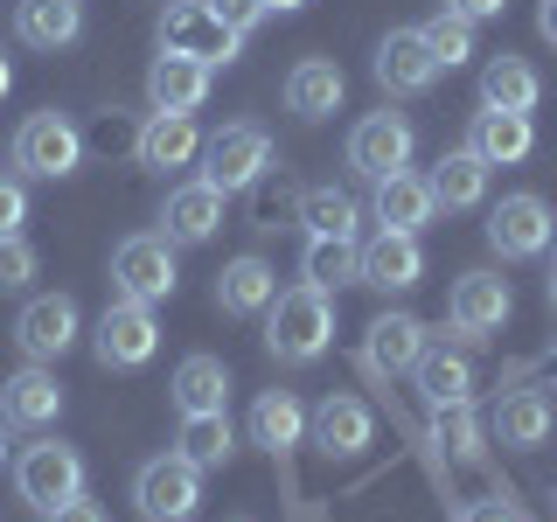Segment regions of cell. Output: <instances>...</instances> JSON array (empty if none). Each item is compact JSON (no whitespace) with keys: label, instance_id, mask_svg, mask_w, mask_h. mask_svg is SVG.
Instances as JSON below:
<instances>
[{"label":"cell","instance_id":"36","mask_svg":"<svg viewBox=\"0 0 557 522\" xmlns=\"http://www.w3.org/2000/svg\"><path fill=\"white\" fill-rule=\"evenodd\" d=\"M432 439L453 446V460H481V425H474L467 405H440V411H432Z\"/></svg>","mask_w":557,"mask_h":522},{"label":"cell","instance_id":"47","mask_svg":"<svg viewBox=\"0 0 557 522\" xmlns=\"http://www.w3.org/2000/svg\"><path fill=\"white\" fill-rule=\"evenodd\" d=\"M0 460H8V425H0Z\"/></svg>","mask_w":557,"mask_h":522},{"label":"cell","instance_id":"45","mask_svg":"<svg viewBox=\"0 0 557 522\" xmlns=\"http://www.w3.org/2000/svg\"><path fill=\"white\" fill-rule=\"evenodd\" d=\"M265 8H278V14H293V8H307V0H265Z\"/></svg>","mask_w":557,"mask_h":522},{"label":"cell","instance_id":"24","mask_svg":"<svg viewBox=\"0 0 557 522\" xmlns=\"http://www.w3.org/2000/svg\"><path fill=\"white\" fill-rule=\"evenodd\" d=\"M209 98V70L188 63V57H153L147 70V104L153 112H196Z\"/></svg>","mask_w":557,"mask_h":522},{"label":"cell","instance_id":"48","mask_svg":"<svg viewBox=\"0 0 557 522\" xmlns=\"http://www.w3.org/2000/svg\"><path fill=\"white\" fill-rule=\"evenodd\" d=\"M237 522H244V515H237Z\"/></svg>","mask_w":557,"mask_h":522},{"label":"cell","instance_id":"4","mask_svg":"<svg viewBox=\"0 0 557 522\" xmlns=\"http://www.w3.org/2000/svg\"><path fill=\"white\" fill-rule=\"evenodd\" d=\"M112 286H119V300H139V307L174 300V286H182V272H174V244L161 231L126 237L112 251Z\"/></svg>","mask_w":557,"mask_h":522},{"label":"cell","instance_id":"39","mask_svg":"<svg viewBox=\"0 0 557 522\" xmlns=\"http://www.w3.org/2000/svg\"><path fill=\"white\" fill-rule=\"evenodd\" d=\"M209 14H223V22H231L237 35H251L272 8H265V0H209Z\"/></svg>","mask_w":557,"mask_h":522},{"label":"cell","instance_id":"23","mask_svg":"<svg viewBox=\"0 0 557 522\" xmlns=\"http://www.w3.org/2000/svg\"><path fill=\"white\" fill-rule=\"evenodd\" d=\"M14 35L28 49H70L84 35V0H14Z\"/></svg>","mask_w":557,"mask_h":522},{"label":"cell","instance_id":"8","mask_svg":"<svg viewBox=\"0 0 557 522\" xmlns=\"http://www.w3.org/2000/svg\"><path fill=\"white\" fill-rule=\"evenodd\" d=\"M91 348H98L104 370H139V362H153V348H161V321L139 300H112L91 327Z\"/></svg>","mask_w":557,"mask_h":522},{"label":"cell","instance_id":"31","mask_svg":"<svg viewBox=\"0 0 557 522\" xmlns=\"http://www.w3.org/2000/svg\"><path fill=\"white\" fill-rule=\"evenodd\" d=\"M231 405V370H223V356H188L182 370H174V411H223Z\"/></svg>","mask_w":557,"mask_h":522},{"label":"cell","instance_id":"25","mask_svg":"<svg viewBox=\"0 0 557 522\" xmlns=\"http://www.w3.org/2000/svg\"><path fill=\"white\" fill-rule=\"evenodd\" d=\"M278 300V272L265 258H231V265L216 272V307L223 313H265Z\"/></svg>","mask_w":557,"mask_h":522},{"label":"cell","instance_id":"32","mask_svg":"<svg viewBox=\"0 0 557 522\" xmlns=\"http://www.w3.org/2000/svg\"><path fill=\"white\" fill-rule=\"evenodd\" d=\"M174 452H182L188 467H231V452H237V432H231V418L223 411H188L182 418V439H174Z\"/></svg>","mask_w":557,"mask_h":522},{"label":"cell","instance_id":"38","mask_svg":"<svg viewBox=\"0 0 557 522\" xmlns=\"http://www.w3.org/2000/svg\"><path fill=\"white\" fill-rule=\"evenodd\" d=\"M22 223H28V188L0 174V237H22Z\"/></svg>","mask_w":557,"mask_h":522},{"label":"cell","instance_id":"16","mask_svg":"<svg viewBox=\"0 0 557 522\" xmlns=\"http://www.w3.org/2000/svg\"><path fill=\"white\" fill-rule=\"evenodd\" d=\"M425 278V251L418 237H397V231H376L362 244V265H356V286H376V293H411Z\"/></svg>","mask_w":557,"mask_h":522},{"label":"cell","instance_id":"10","mask_svg":"<svg viewBox=\"0 0 557 522\" xmlns=\"http://www.w3.org/2000/svg\"><path fill=\"white\" fill-rule=\"evenodd\" d=\"M411 147H418L411 119H397V112H370L356 133H348V167H356L362 182H383V174L411 167Z\"/></svg>","mask_w":557,"mask_h":522},{"label":"cell","instance_id":"17","mask_svg":"<svg viewBox=\"0 0 557 522\" xmlns=\"http://www.w3.org/2000/svg\"><path fill=\"white\" fill-rule=\"evenodd\" d=\"M216 231H223V188L216 182L168 188V209H161V237L168 244H209Z\"/></svg>","mask_w":557,"mask_h":522},{"label":"cell","instance_id":"43","mask_svg":"<svg viewBox=\"0 0 557 522\" xmlns=\"http://www.w3.org/2000/svg\"><path fill=\"white\" fill-rule=\"evenodd\" d=\"M536 28H544V42H557V0H544V14H536Z\"/></svg>","mask_w":557,"mask_h":522},{"label":"cell","instance_id":"11","mask_svg":"<svg viewBox=\"0 0 557 522\" xmlns=\"http://www.w3.org/2000/svg\"><path fill=\"white\" fill-rule=\"evenodd\" d=\"M14 341H22L28 362H57L77 348V300L70 293H35L22 307V321H14Z\"/></svg>","mask_w":557,"mask_h":522},{"label":"cell","instance_id":"34","mask_svg":"<svg viewBox=\"0 0 557 522\" xmlns=\"http://www.w3.org/2000/svg\"><path fill=\"white\" fill-rule=\"evenodd\" d=\"M300 223H307V237H356L362 209H356V196H342V188H307Z\"/></svg>","mask_w":557,"mask_h":522},{"label":"cell","instance_id":"18","mask_svg":"<svg viewBox=\"0 0 557 522\" xmlns=\"http://www.w3.org/2000/svg\"><path fill=\"white\" fill-rule=\"evenodd\" d=\"M202 153V133H196V112H147V126L133 139V161L139 167H188Z\"/></svg>","mask_w":557,"mask_h":522},{"label":"cell","instance_id":"5","mask_svg":"<svg viewBox=\"0 0 557 522\" xmlns=\"http://www.w3.org/2000/svg\"><path fill=\"white\" fill-rule=\"evenodd\" d=\"M202 501V467H188L182 452H161L133 474V509L147 522H188Z\"/></svg>","mask_w":557,"mask_h":522},{"label":"cell","instance_id":"15","mask_svg":"<svg viewBox=\"0 0 557 522\" xmlns=\"http://www.w3.org/2000/svg\"><path fill=\"white\" fill-rule=\"evenodd\" d=\"M370 216L383 223V231H397V237H418L432 216H440V196H432V182H425V174L397 167V174H383V182H376Z\"/></svg>","mask_w":557,"mask_h":522},{"label":"cell","instance_id":"37","mask_svg":"<svg viewBox=\"0 0 557 522\" xmlns=\"http://www.w3.org/2000/svg\"><path fill=\"white\" fill-rule=\"evenodd\" d=\"M35 278V244L28 237H0V293H22Z\"/></svg>","mask_w":557,"mask_h":522},{"label":"cell","instance_id":"41","mask_svg":"<svg viewBox=\"0 0 557 522\" xmlns=\"http://www.w3.org/2000/svg\"><path fill=\"white\" fill-rule=\"evenodd\" d=\"M460 522H516V509H509V501H467Z\"/></svg>","mask_w":557,"mask_h":522},{"label":"cell","instance_id":"12","mask_svg":"<svg viewBox=\"0 0 557 522\" xmlns=\"http://www.w3.org/2000/svg\"><path fill=\"white\" fill-rule=\"evenodd\" d=\"M509 278H495V272H467V278H453V300H446V321H453V335L460 341H487L502 321H509Z\"/></svg>","mask_w":557,"mask_h":522},{"label":"cell","instance_id":"13","mask_svg":"<svg viewBox=\"0 0 557 522\" xmlns=\"http://www.w3.org/2000/svg\"><path fill=\"white\" fill-rule=\"evenodd\" d=\"M57 418H63V383L49 362H22V370L0 383V425L35 432V425H57Z\"/></svg>","mask_w":557,"mask_h":522},{"label":"cell","instance_id":"29","mask_svg":"<svg viewBox=\"0 0 557 522\" xmlns=\"http://www.w3.org/2000/svg\"><path fill=\"white\" fill-rule=\"evenodd\" d=\"M425 182H432V196H440V209H481L487 202V161L474 147H453Z\"/></svg>","mask_w":557,"mask_h":522},{"label":"cell","instance_id":"20","mask_svg":"<svg viewBox=\"0 0 557 522\" xmlns=\"http://www.w3.org/2000/svg\"><path fill=\"white\" fill-rule=\"evenodd\" d=\"M425 348H432V335H425V321H418V313H376L362 356H370L376 376H391V370H418V356H425Z\"/></svg>","mask_w":557,"mask_h":522},{"label":"cell","instance_id":"28","mask_svg":"<svg viewBox=\"0 0 557 522\" xmlns=\"http://www.w3.org/2000/svg\"><path fill=\"white\" fill-rule=\"evenodd\" d=\"M550 425H557V411H550V397H544V390H509V397H502V411H495V439H502V446H516V452L544 446V439H550Z\"/></svg>","mask_w":557,"mask_h":522},{"label":"cell","instance_id":"7","mask_svg":"<svg viewBox=\"0 0 557 522\" xmlns=\"http://www.w3.org/2000/svg\"><path fill=\"white\" fill-rule=\"evenodd\" d=\"M265 167H272V133L251 126V119L223 126V133L202 147V182H216L223 196H237V188L265 182Z\"/></svg>","mask_w":557,"mask_h":522},{"label":"cell","instance_id":"40","mask_svg":"<svg viewBox=\"0 0 557 522\" xmlns=\"http://www.w3.org/2000/svg\"><path fill=\"white\" fill-rule=\"evenodd\" d=\"M42 522H104V509H98V501H84V495H77V501H63V509H49Z\"/></svg>","mask_w":557,"mask_h":522},{"label":"cell","instance_id":"9","mask_svg":"<svg viewBox=\"0 0 557 522\" xmlns=\"http://www.w3.org/2000/svg\"><path fill=\"white\" fill-rule=\"evenodd\" d=\"M550 237H557V223H550V202L544 196H502L495 209H487V244H495L502 258H536V251H550Z\"/></svg>","mask_w":557,"mask_h":522},{"label":"cell","instance_id":"42","mask_svg":"<svg viewBox=\"0 0 557 522\" xmlns=\"http://www.w3.org/2000/svg\"><path fill=\"white\" fill-rule=\"evenodd\" d=\"M446 8H453V14H467V22H495L509 0H446Z\"/></svg>","mask_w":557,"mask_h":522},{"label":"cell","instance_id":"6","mask_svg":"<svg viewBox=\"0 0 557 522\" xmlns=\"http://www.w3.org/2000/svg\"><path fill=\"white\" fill-rule=\"evenodd\" d=\"M14 167L35 174V182H63V174L84 167V133L70 126L63 112H35L14 133Z\"/></svg>","mask_w":557,"mask_h":522},{"label":"cell","instance_id":"1","mask_svg":"<svg viewBox=\"0 0 557 522\" xmlns=\"http://www.w3.org/2000/svg\"><path fill=\"white\" fill-rule=\"evenodd\" d=\"M327 341H335V300L321 286L300 278V286H286L265 307V348L278 362H313V356H327Z\"/></svg>","mask_w":557,"mask_h":522},{"label":"cell","instance_id":"30","mask_svg":"<svg viewBox=\"0 0 557 522\" xmlns=\"http://www.w3.org/2000/svg\"><path fill=\"white\" fill-rule=\"evenodd\" d=\"M536 98H544V77H536L522 57H487L481 104H495V112H536Z\"/></svg>","mask_w":557,"mask_h":522},{"label":"cell","instance_id":"46","mask_svg":"<svg viewBox=\"0 0 557 522\" xmlns=\"http://www.w3.org/2000/svg\"><path fill=\"white\" fill-rule=\"evenodd\" d=\"M550 313H557V272H550Z\"/></svg>","mask_w":557,"mask_h":522},{"label":"cell","instance_id":"27","mask_svg":"<svg viewBox=\"0 0 557 522\" xmlns=\"http://www.w3.org/2000/svg\"><path fill=\"white\" fill-rule=\"evenodd\" d=\"M251 439L265 446L272 460H286V452L307 439V411H300V397H293V390H265V397H258V405H251Z\"/></svg>","mask_w":557,"mask_h":522},{"label":"cell","instance_id":"3","mask_svg":"<svg viewBox=\"0 0 557 522\" xmlns=\"http://www.w3.org/2000/svg\"><path fill=\"white\" fill-rule=\"evenodd\" d=\"M14 495H22L35 515H49V509H63V501H77V495H84V460H77V446L35 439L22 460H14Z\"/></svg>","mask_w":557,"mask_h":522},{"label":"cell","instance_id":"22","mask_svg":"<svg viewBox=\"0 0 557 522\" xmlns=\"http://www.w3.org/2000/svg\"><path fill=\"white\" fill-rule=\"evenodd\" d=\"M467 147H474L487 167H516L522 153L536 147L530 112H495V104H481V112H474V126H467Z\"/></svg>","mask_w":557,"mask_h":522},{"label":"cell","instance_id":"44","mask_svg":"<svg viewBox=\"0 0 557 522\" xmlns=\"http://www.w3.org/2000/svg\"><path fill=\"white\" fill-rule=\"evenodd\" d=\"M8 84H14V70H8V57H0V98H8Z\"/></svg>","mask_w":557,"mask_h":522},{"label":"cell","instance_id":"33","mask_svg":"<svg viewBox=\"0 0 557 522\" xmlns=\"http://www.w3.org/2000/svg\"><path fill=\"white\" fill-rule=\"evenodd\" d=\"M356 265H362V244L356 237H307V251H300V278H307V286H321V293L356 286Z\"/></svg>","mask_w":557,"mask_h":522},{"label":"cell","instance_id":"26","mask_svg":"<svg viewBox=\"0 0 557 522\" xmlns=\"http://www.w3.org/2000/svg\"><path fill=\"white\" fill-rule=\"evenodd\" d=\"M411 376H418V397H425L432 411H440V405H467V397H474V362H467L460 348H425Z\"/></svg>","mask_w":557,"mask_h":522},{"label":"cell","instance_id":"19","mask_svg":"<svg viewBox=\"0 0 557 522\" xmlns=\"http://www.w3.org/2000/svg\"><path fill=\"white\" fill-rule=\"evenodd\" d=\"M307 425H313V446H321L327 460H356V452L376 439V418H370V405H362V397H327V405L313 411Z\"/></svg>","mask_w":557,"mask_h":522},{"label":"cell","instance_id":"14","mask_svg":"<svg viewBox=\"0 0 557 522\" xmlns=\"http://www.w3.org/2000/svg\"><path fill=\"white\" fill-rule=\"evenodd\" d=\"M376 84L391 98H418V91H432V77H440V63H432V49H425V28H391L376 42Z\"/></svg>","mask_w":557,"mask_h":522},{"label":"cell","instance_id":"2","mask_svg":"<svg viewBox=\"0 0 557 522\" xmlns=\"http://www.w3.org/2000/svg\"><path fill=\"white\" fill-rule=\"evenodd\" d=\"M237 49H244V35L223 14H209V0H174L161 14V57H188L202 70H223V63H237Z\"/></svg>","mask_w":557,"mask_h":522},{"label":"cell","instance_id":"35","mask_svg":"<svg viewBox=\"0 0 557 522\" xmlns=\"http://www.w3.org/2000/svg\"><path fill=\"white\" fill-rule=\"evenodd\" d=\"M425 49H432V63L440 70H460L467 57H474V22H467V14H432L425 22Z\"/></svg>","mask_w":557,"mask_h":522},{"label":"cell","instance_id":"21","mask_svg":"<svg viewBox=\"0 0 557 522\" xmlns=\"http://www.w3.org/2000/svg\"><path fill=\"white\" fill-rule=\"evenodd\" d=\"M342 91H348V77H342V63H327V57H300L286 70V112L293 119L342 112Z\"/></svg>","mask_w":557,"mask_h":522}]
</instances>
